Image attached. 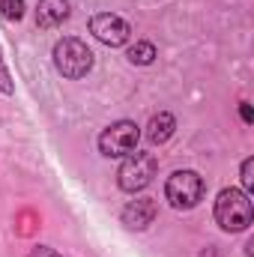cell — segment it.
<instances>
[{"label":"cell","mask_w":254,"mask_h":257,"mask_svg":"<svg viewBox=\"0 0 254 257\" xmlns=\"http://www.w3.org/2000/svg\"><path fill=\"white\" fill-rule=\"evenodd\" d=\"M90 33H93L102 45L117 48V45H126L129 42L132 27H129V21H123V18L114 15V12H99V15L90 18Z\"/></svg>","instance_id":"6"},{"label":"cell","mask_w":254,"mask_h":257,"mask_svg":"<svg viewBox=\"0 0 254 257\" xmlns=\"http://www.w3.org/2000/svg\"><path fill=\"white\" fill-rule=\"evenodd\" d=\"M126 57H129V63H135V66H150L156 60V45L153 42H135L129 48Z\"/></svg>","instance_id":"10"},{"label":"cell","mask_w":254,"mask_h":257,"mask_svg":"<svg viewBox=\"0 0 254 257\" xmlns=\"http://www.w3.org/2000/svg\"><path fill=\"white\" fill-rule=\"evenodd\" d=\"M203 192H206V186H203L200 174H194V171H177L165 183V197L174 209H194L203 200Z\"/></svg>","instance_id":"4"},{"label":"cell","mask_w":254,"mask_h":257,"mask_svg":"<svg viewBox=\"0 0 254 257\" xmlns=\"http://www.w3.org/2000/svg\"><path fill=\"white\" fill-rule=\"evenodd\" d=\"M254 159H245V162H242V186H245V194L251 192L254 189Z\"/></svg>","instance_id":"13"},{"label":"cell","mask_w":254,"mask_h":257,"mask_svg":"<svg viewBox=\"0 0 254 257\" xmlns=\"http://www.w3.org/2000/svg\"><path fill=\"white\" fill-rule=\"evenodd\" d=\"M242 120H245V123H251V108H248L245 102H242Z\"/></svg>","instance_id":"14"},{"label":"cell","mask_w":254,"mask_h":257,"mask_svg":"<svg viewBox=\"0 0 254 257\" xmlns=\"http://www.w3.org/2000/svg\"><path fill=\"white\" fill-rule=\"evenodd\" d=\"M138 138H141L138 126H135L132 120H120V123L108 126L99 135V150H102V156H108V159H123L129 153H135Z\"/></svg>","instance_id":"5"},{"label":"cell","mask_w":254,"mask_h":257,"mask_svg":"<svg viewBox=\"0 0 254 257\" xmlns=\"http://www.w3.org/2000/svg\"><path fill=\"white\" fill-rule=\"evenodd\" d=\"M15 90V84H12V75H9V69H6V60H3V51H0V93H12Z\"/></svg>","instance_id":"12"},{"label":"cell","mask_w":254,"mask_h":257,"mask_svg":"<svg viewBox=\"0 0 254 257\" xmlns=\"http://www.w3.org/2000/svg\"><path fill=\"white\" fill-rule=\"evenodd\" d=\"M251 218H254V209L245 192H239V189L218 192V197H215V221H218L221 230L239 233V230H245L251 224Z\"/></svg>","instance_id":"1"},{"label":"cell","mask_w":254,"mask_h":257,"mask_svg":"<svg viewBox=\"0 0 254 257\" xmlns=\"http://www.w3.org/2000/svg\"><path fill=\"white\" fill-rule=\"evenodd\" d=\"M174 128H177V120H174L168 111H162V114H156V117L150 120V126H147V141H150V144H165V141L174 135Z\"/></svg>","instance_id":"9"},{"label":"cell","mask_w":254,"mask_h":257,"mask_svg":"<svg viewBox=\"0 0 254 257\" xmlns=\"http://www.w3.org/2000/svg\"><path fill=\"white\" fill-rule=\"evenodd\" d=\"M0 12L6 21H21L24 18V0H0Z\"/></svg>","instance_id":"11"},{"label":"cell","mask_w":254,"mask_h":257,"mask_svg":"<svg viewBox=\"0 0 254 257\" xmlns=\"http://www.w3.org/2000/svg\"><path fill=\"white\" fill-rule=\"evenodd\" d=\"M153 218H156V200L150 197H138L123 209V224L132 230H144L147 224H153Z\"/></svg>","instance_id":"7"},{"label":"cell","mask_w":254,"mask_h":257,"mask_svg":"<svg viewBox=\"0 0 254 257\" xmlns=\"http://www.w3.org/2000/svg\"><path fill=\"white\" fill-rule=\"evenodd\" d=\"M54 66L63 78H84L90 69H93V51L87 48V42L75 39V36H66L54 45Z\"/></svg>","instance_id":"2"},{"label":"cell","mask_w":254,"mask_h":257,"mask_svg":"<svg viewBox=\"0 0 254 257\" xmlns=\"http://www.w3.org/2000/svg\"><path fill=\"white\" fill-rule=\"evenodd\" d=\"M156 171H159L156 156H153V153H141V150H135V153H129L126 162L120 165V171H117V183H120L123 192L135 194V192H141V189H147V186L153 183Z\"/></svg>","instance_id":"3"},{"label":"cell","mask_w":254,"mask_h":257,"mask_svg":"<svg viewBox=\"0 0 254 257\" xmlns=\"http://www.w3.org/2000/svg\"><path fill=\"white\" fill-rule=\"evenodd\" d=\"M66 18H69V0H39L36 6V24L51 30V27H60Z\"/></svg>","instance_id":"8"}]
</instances>
